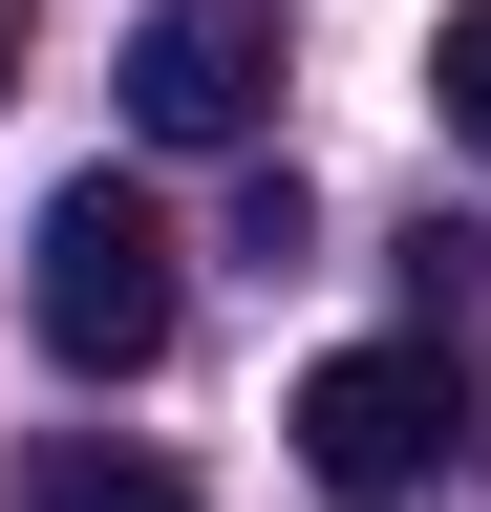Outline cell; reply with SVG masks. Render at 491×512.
I'll use <instances>...</instances> for the list:
<instances>
[{"mask_svg": "<svg viewBox=\"0 0 491 512\" xmlns=\"http://www.w3.org/2000/svg\"><path fill=\"white\" fill-rule=\"evenodd\" d=\"M278 107V0H150L129 22V128L150 150H235Z\"/></svg>", "mask_w": 491, "mask_h": 512, "instance_id": "cell-3", "label": "cell"}, {"mask_svg": "<svg viewBox=\"0 0 491 512\" xmlns=\"http://www.w3.org/2000/svg\"><path fill=\"white\" fill-rule=\"evenodd\" d=\"M22 320H43V363L65 384H150L171 363V320H193V256H171L150 192H43V256H22Z\"/></svg>", "mask_w": 491, "mask_h": 512, "instance_id": "cell-1", "label": "cell"}, {"mask_svg": "<svg viewBox=\"0 0 491 512\" xmlns=\"http://www.w3.org/2000/svg\"><path fill=\"white\" fill-rule=\"evenodd\" d=\"M427 107H449V150H491V0H449V43H427Z\"/></svg>", "mask_w": 491, "mask_h": 512, "instance_id": "cell-5", "label": "cell"}, {"mask_svg": "<svg viewBox=\"0 0 491 512\" xmlns=\"http://www.w3.org/2000/svg\"><path fill=\"white\" fill-rule=\"evenodd\" d=\"M0 86H22V0H0Z\"/></svg>", "mask_w": 491, "mask_h": 512, "instance_id": "cell-6", "label": "cell"}, {"mask_svg": "<svg viewBox=\"0 0 491 512\" xmlns=\"http://www.w3.org/2000/svg\"><path fill=\"white\" fill-rule=\"evenodd\" d=\"M449 448H470V342H449V320L299 363V470H321V491H427Z\"/></svg>", "mask_w": 491, "mask_h": 512, "instance_id": "cell-2", "label": "cell"}, {"mask_svg": "<svg viewBox=\"0 0 491 512\" xmlns=\"http://www.w3.org/2000/svg\"><path fill=\"white\" fill-rule=\"evenodd\" d=\"M22 512H193V470H171V448L65 427V448H22Z\"/></svg>", "mask_w": 491, "mask_h": 512, "instance_id": "cell-4", "label": "cell"}]
</instances>
